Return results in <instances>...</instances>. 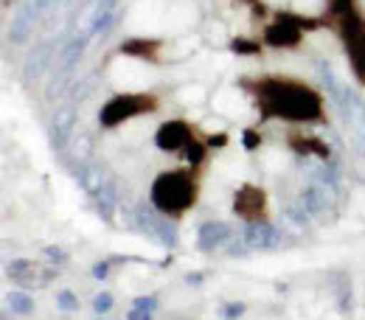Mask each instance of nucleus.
Instances as JSON below:
<instances>
[{
  "mask_svg": "<svg viewBox=\"0 0 365 320\" xmlns=\"http://www.w3.org/2000/svg\"><path fill=\"white\" fill-rule=\"evenodd\" d=\"M93 309H96L98 315L110 312V309H113V295H110V292H101V295H96V301H93Z\"/></svg>",
  "mask_w": 365,
  "mask_h": 320,
  "instance_id": "aec40b11",
  "label": "nucleus"
},
{
  "mask_svg": "<svg viewBox=\"0 0 365 320\" xmlns=\"http://www.w3.org/2000/svg\"><path fill=\"white\" fill-rule=\"evenodd\" d=\"M98 211H101V217L104 220H110L113 222V211H115V197H113V185H104L101 188V194H98Z\"/></svg>",
  "mask_w": 365,
  "mask_h": 320,
  "instance_id": "f3484780",
  "label": "nucleus"
},
{
  "mask_svg": "<svg viewBox=\"0 0 365 320\" xmlns=\"http://www.w3.org/2000/svg\"><path fill=\"white\" fill-rule=\"evenodd\" d=\"M331 205V191L323 183H312L301 191V208L309 217H323Z\"/></svg>",
  "mask_w": 365,
  "mask_h": 320,
  "instance_id": "1a4fd4ad",
  "label": "nucleus"
},
{
  "mask_svg": "<svg viewBox=\"0 0 365 320\" xmlns=\"http://www.w3.org/2000/svg\"><path fill=\"white\" fill-rule=\"evenodd\" d=\"M149 200L152 205L166 214V217H182L194 202H197V183H194V175L178 169V172H163L149 191Z\"/></svg>",
  "mask_w": 365,
  "mask_h": 320,
  "instance_id": "f03ea898",
  "label": "nucleus"
},
{
  "mask_svg": "<svg viewBox=\"0 0 365 320\" xmlns=\"http://www.w3.org/2000/svg\"><path fill=\"white\" fill-rule=\"evenodd\" d=\"M222 312H225V318H228V320L242 318V312H245V304H228Z\"/></svg>",
  "mask_w": 365,
  "mask_h": 320,
  "instance_id": "5701e85b",
  "label": "nucleus"
},
{
  "mask_svg": "<svg viewBox=\"0 0 365 320\" xmlns=\"http://www.w3.org/2000/svg\"><path fill=\"white\" fill-rule=\"evenodd\" d=\"M264 208H267V197L259 185L245 183L233 194V211L245 222H264Z\"/></svg>",
  "mask_w": 365,
  "mask_h": 320,
  "instance_id": "20e7f679",
  "label": "nucleus"
},
{
  "mask_svg": "<svg viewBox=\"0 0 365 320\" xmlns=\"http://www.w3.org/2000/svg\"><path fill=\"white\" fill-rule=\"evenodd\" d=\"M160 51V43L158 40H127L121 46V53L127 56H140V59H155Z\"/></svg>",
  "mask_w": 365,
  "mask_h": 320,
  "instance_id": "ddd939ff",
  "label": "nucleus"
},
{
  "mask_svg": "<svg viewBox=\"0 0 365 320\" xmlns=\"http://www.w3.org/2000/svg\"><path fill=\"white\" fill-rule=\"evenodd\" d=\"M46 256H51L53 262H62V259H65V250H56V247H46Z\"/></svg>",
  "mask_w": 365,
  "mask_h": 320,
  "instance_id": "c85d7f7f",
  "label": "nucleus"
},
{
  "mask_svg": "<svg viewBox=\"0 0 365 320\" xmlns=\"http://www.w3.org/2000/svg\"><path fill=\"white\" fill-rule=\"evenodd\" d=\"M304 37V29H298L287 14H278L275 23L264 29V43L273 48H298Z\"/></svg>",
  "mask_w": 365,
  "mask_h": 320,
  "instance_id": "0eeeda50",
  "label": "nucleus"
},
{
  "mask_svg": "<svg viewBox=\"0 0 365 320\" xmlns=\"http://www.w3.org/2000/svg\"><path fill=\"white\" fill-rule=\"evenodd\" d=\"M230 51H233V53H259L262 48L256 46V43H250V40H233V43H230Z\"/></svg>",
  "mask_w": 365,
  "mask_h": 320,
  "instance_id": "4be33fe9",
  "label": "nucleus"
},
{
  "mask_svg": "<svg viewBox=\"0 0 365 320\" xmlns=\"http://www.w3.org/2000/svg\"><path fill=\"white\" fill-rule=\"evenodd\" d=\"M107 273H110V264H107V262H101V264L93 267V275H96V278H107Z\"/></svg>",
  "mask_w": 365,
  "mask_h": 320,
  "instance_id": "bb28decb",
  "label": "nucleus"
},
{
  "mask_svg": "<svg viewBox=\"0 0 365 320\" xmlns=\"http://www.w3.org/2000/svg\"><path fill=\"white\" fill-rule=\"evenodd\" d=\"M259 143H262V135H259L256 130H247V133H245V146H247V149H256Z\"/></svg>",
  "mask_w": 365,
  "mask_h": 320,
  "instance_id": "b1692460",
  "label": "nucleus"
},
{
  "mask_svg": "<svg viewBox=\"0 0 365 320\" xmlns=\"http://www.w3.org/2000/svg\"><path fill=\"white\" fill-rule=\"evenodd\" d=\"M56 306L65 309V312H76V309H79V301H76V295H73L71 289H62V292L56 295Z\"/></svg>",
  "mask_w": 365,
  "mask_h": 320,
  "instance_id": "6ab92c4d",
  "label": "nucleus"
},
{
  "mask_svg": "<svg viewBox=\"0 0 365 320\" xmlns=\"http://www.w3.org/2000/svg\"><path fill=\"white\" fill-rule=\"evenodd\" d=\"M182 152H185V160H188L191 166H200V163L205 160V143H200L197 138H191V143H188Z\"/></svg>",
  "mask_w": 365,
  "mask_h": 320,
  "instance_id": "a211bd4d",
  "label": "nucleus"
},
{
  "mask_svg": "<svg viewBox=\"0 0 365 320\" xmlns=\"http://www.w3.org/2000/svg\"><path fill=\"white\" fill-rule=\"evenodd\" d=\"M68 130H71V115L62 113V115L56 118V127H53V133H56V140H59V143L68 138Z\"/></svg>",
  "mask_w": 365,
  "mask_h": 320,
  "instance_id": "412c9836",
  "label": "nucleus"
},
{
  "mask_svg": "<svg viewBox=\"0 0 365 320\" xmlns=\"http://www.w3.org/2000/svg\"><path fill=\"white\" fill-rule=\"evenodd\" d=\"M138 309H146V312H155L158 309V301L155 298H135Z\"/></svg>",
  "mask_w": 365,
  "mask_h": 320,
  "instance_id": "393cba45",
  "label": "nucleus"
},
{
  "mask_svg": "<svg viewBox=\"0 0 365 320\" xmlns=\"http://www.w3.org/2000/svg\"><path fill=\"white\" fill-rule=\"evenodd\" d=\"M357 9V0H329V14H326V20H340L343 14H349V11H354Z\"/></svg>",
  "mask_w": 365,
  "mask_h": 320,
  "instance_id": "dca6fc26",
  "label": "nucleus"
},
{
  "mask_svg": "<svg viewBox=\"0 0 365 320\" xmlns=\"http://www.w3.org/2000/svg\"><path fill=\"white\" fill-rule=\"evenodd\" d=\"M357 76H360V82H365V46H363V56H360V68H357Z\"/></svg>",
  "mask_w": 365,
  "mask_h": 320,
  "instance_id": "c756f323",
  "label": "nucleus"
},
{
  "mask_svg": "<svg viewBox=\"0 0 365 320\" xmlns=\"http://www.w3.org/2000/svg\"><path fill=\"white\" fill-rule=\"evenodd\" d=\"M155 107H158V98L149 96V93H121V96L110 98L101 107L98 118H101L104 127H118V124H124V121H130L135 115L152 113Z\"/></svg>",
  "mask_w": 365,
  "mask_h": 320,
  "instance_id": "7ed1b4c3",
  "label": "nucleus"
},
{
  "mask_svg": "<svg viewBox=\"0 0 365 320\" xmlns=\"http://www.w3.org/2000/svg\"><path fill=\"white\" fill-rule=\"evenodd\" d=\"M138 225L146 230L149 236H155L158 242H163L166 247H178L175 225H172L169 220H163L155 205H152V208H138Z\"/></svg>",
  "mask_w": 365,
  "mask_h": 320,
  "instance_id": "39448f33",
  "label": "nucleus"
},
{
  "mask_svg": "<svg viewBox=\"0 0 365 320\" xmlns=\"http://www.w3.org/2000/svg\"><path fill=\"white\" fill-rule=\"evenodd\" d=\"M247 88H253L259 98L262 118H284V121H298V124L323 121V98L318 91H312L304 82L270 76V79L247 82Z\"/></svg>",
  "mask_w": 365,
  "mask_h": 320,
  "instance_id": "f257e3e1",
  "label": "nucleus"
},
{
  "mask_svg": "<svg viewBox=\"0 0 365 320\" xmlns=\"http://www.w3.org/2000/svg\"><path fill=\"white\" fill-rule=\"evenodd\" d=\"M127 320H152V315H149L146 309H138V306H135V309L127 315Z\"/></svg>",
  "mask_w": 365,
  "mask_h": 320,
  "instance_id": "a878e982",
  "label": "nucleus"
},
{
  "mask_svg": "<svg viewBox=\"0 0 365 320\" xmlns=\"http://www.w3.org/2000/svg\"><path fill=\"white\" fill-rule=\"evenodd\" d=\"M289 146L298 152V155H318V158H329V146L318 140V138H307V135H292L289 138Z\"/></svg>",
  "mask_w": 365,
  "mask_h": 320,
  "instance_id": "f8f14e48",
  "label": "nucleus"
},
{
  "mask_svg": "<svg viewBox=\"0 0 365 320\" xmlns=\"http://www.w3.org/2000/svg\"><path fill=\"white\" fill-rule=\"evenodd\" d=\"M79 183H82V188H85V191H91V194H101V188L107 185L98 169H85V172L79 175Z\"/></svg>",
  "mask_w": 365,
  "mask_h": 320,
  "instance_id": "4468645a",
  "label": "nucleus"
},
{
  "mask_svg": "<svg viewBox=\"0 0 365 320\" xmlns=\"http://www.w3.org/2000/svg\"><path fill=\"white\" fill-rule=\"evenodd\" d=\"M9 275H11L23 289H40V287L51 284L53 270L40 267V264H34V262H29V259H14V262L9 264Z\"/></svg>",
  "mask_w": 365,
  "mask_h": 320,
  "instance_id": "423d86ee",
  "label": "nucleus"
},
{
  "mask_svg": "<svg viewBox=\"0 0 365 320\" xmlns=\"http://www.w3.org/2000/svg\"><path fill=\"white\" fill-rule=\"evenodd\" d=\"M278 242H281V233H278V228L267 225V222H250V228L245 230V244L247 247L267 250V247H275Z\"/></svg>",
  "mask_w": 365,
  "mask_h": 320,
  "instance_id": "9d476101",
  "label": "nucleus"
},
{
  "mask_svg": "<svg viewBox=\"0 0 365 320\" xmlns=\"http://www.w3.org/2000/svg\"><path fill=\"white\" fill-rule=\"evenodd\" d=\"M225 143H228V135H225V133H220V135L208 138V146H225Z\"/></svg>",
  "mask_w": 365,
  "mask_h": 320,
  "instance_id": "cd10ccee",
  "label": "nucleus"
},
{
  "mask_svg": "<svg viewBox=\"0 0 365 320\" xmlns=\"http://www.w3.org/2000/svg\"><path fill=\"white\" fill-rule=\"evenodd\" d=\"M228 239H230V225H225V222H205V225H200V230H197L200 250H214V247L225 244Z\"/></svg>",
  "mask_w": 365,
  "mask_h": 320,
  "instance_id": "9b49d317",
  "label": "nucleus"
},
{
  "mask_svg": "<svg viewBox=\"0 0 365 320\" xmlns=\"http://www.w3.org/2000/svg\"><path fill=\"white\" fill-rule=\"evenodd\" d=\"M191 127L185 124V121H166L160 130H158V135H155V143H158V149H163V152H180L185 149L188 143H191Z\"/></svg>",
  "mask_w": 365,
  "mask_h": 320,
  "instance_id": "6e6552de",
  "label": "nucleus"
},
{
  "mask_svg": "<svg viewBox=\"0 0 365 320\" xmlns=\"http://www.w3.org/2000/svg\"><path fill=\"white\" fill-rule=\"evenodd\" d=\"M9 306H11L14 315H31V312H34V301H31L26 292H11Z\"/></svg>",
  "mask_w": 365,
  "mask_h": 320,
  "instance_id": "2eb2a0df",
  "label": "nucleus"
}]
</instances>
